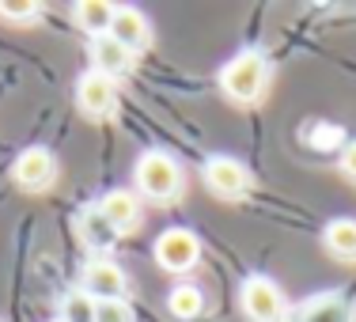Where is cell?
<instances>
[{
	"mask_svg": "<svg viewBox=\"0 0 356 322\" xmlns=\"http://www.w3.org/2000/svg\"><path fill=\"white\" fill-rule=\"evenodd\" d=\"M99 209H103V216L110 220V227H114L118 235L133 232V227L140 224V201H137V193H129V190H110Z\"/></svg>",
	"mask_w": 356,
	"mask_h": 322,
	"instance_id": "12",
	"label": "cell"
},
{
	"mask_svg": "<svg viewBox=\"0 0 356 322\" xmlns=\"http://www.w3.org/2000/svg\"><path fill=\"white\" fill-rule=\"evenodd\" d=\"M95 307L99 303L88 292H69L61 303V322H95Z\"/></svg>",
	"mask_w": 356,
	"mask_h": 322,
	"instance_id": "17",
	"label": "cell"
},
{
	"mask_svg": "<svg viewBox=\"0 0 356 322\" xmlns=\"http://www.w3.org/2000/svg\"><path fill=\"white\" fill-rule=\"evenodd\" d=\"M152 254H156L159 269H167V273H186V269L197 266L201 243H197V235L186 232V227H167V232L156 239Z\"/></svg>",
	"mask_w": 356,
	"mask_h": 322,
	"instance_id": "3",
	"label": "cell"
},
{
	"mask_svg": "<svg viewBox=\"0 0 356 322\" xmlns=\"http://www.w3.org/2000/svg\"><path fill=\"white\" fill-rule=\"evenodd\" d=\"M76 232H80V243L88 250H110L118 243V232L110 227L103 209H83V213L76 216Z\"/></svg>",
	"mask_w": 356,
	"mask_h": 322,
	"instance_id": "14",
	"label": "cell"
},
{
	"mask_svg": "<svg viewBox=\"0 0 356 322\" xmlns=\"http://www.w3.org/2000/svg\"><path fill=\"white\" fill-rule=\"evenodd\" d=\"M76 106L83 118H110L118 106V83L103 72H83L76 80Z\"/></svg>",
	"mask_w": 356,
	"mask_h": 322,
	"instance_id": "6",
	"label": "cell"
},
{
	"mask_svg": "<svg viewBox=\"0 0 356 322\" xmlns=\"http://www.w3.org/2000/svg\"><path fill=\"white\" fill-rule=\"evenodd\" d=\"M243 311L250 322H281L284 319V292L269 277H247L243 281Z\"/></svg>",
	"mask_w": 356,
	"mask_h": 322,
	"instance_id": "5",
	"label": "cell"
},
{
	"mask_svg": "<svg viewBox=\"0 0 356 322\" xmlns=\"http://www.w3.org/2000/svg\"><path fill=\"white\" fill-rule=\"evenodd\" d=\"M133 182H137L140 198H148V201H175V198H182V186H186L182 167L167 152H144L137 159Z\"/></svg>",
	"mask_w": 356,
	"mask_h": 322,
	"instance_id": "2",
	"label": "cell"
},
{
	"mask_svg": "<svg viewBox=\"0 0 356 322\" xmlns=\"http://www.w3.org/2000/svg\"><path fill=\"white\" fill-rule=\"evenodd\" d=\"M269 80H273V65L266 61V54H258V49H247V54L232 57V61L220 69V88H224V95L232 99V103H258L261 95H266Z\"/></svg>",
	"mask_w": 356,
	"mask_h": 322,
	"instance_id": "1",
	"label": "cell"
},
{
	"mask_svg": "<svg viewBox=\"0 0 356 322\" xmlns=\"http://www.w3.org/2000/svg\"><path fill=\"white\" fill-rule=\"evenodd\" d=\"M95 322H137V315L125 300H106L95 307Z\"/></svg>",
	"mask_w": 356,
	"mask_h": 322,
	"instance_id": "19",
	"label": "cell"
},
{
	"mask_svg": "<svg viewBox=\"0 0 356 322\" xmlns=\"http://www.w3.org/2000/svg\"><path fill=\"white\" fill-rule=\"evenodd\" d=\"M110 38L122 42V46L137 57V54H144V49L152 46V23L144 19L137 8H118L114 27H110Z\"/></svg>",
	"mask_w": 356,
	"mask_h": 322,
	"instance_id": "9",
	"label": "cell"
},
{
	"mask_svg": "<svg viewBox=\"0 0 356 322\" xmlns=\"http://www.w3.org/2000/svg\"><path fill=\"white\" fill-rule=\"evenodd\" d=\"M114 15H118V8L106 4V0H80V4H72L76 27H80L83 35H91V38L110 35V27H114Z\"/></svg>",
	"mask_w": 356,
	"mask_h": 322,
	"instance_id": "13",
	"label": "cell"
},
{
	"mask_svg": "<svg viewBox=\"0 0 356 322\" xmlns=\"http://www.w3.org/2000/svg\"><path fill=\"white\" fill-rule=\"evenodd\" d=\"M38 12L42 8L35 4V0H0V15L12 19V23H31Z\"/></svg>",
	"mask_w": 356,
	"mask_h": 322,
	"instance_id": "18",
	"label": "cell"
},
{
	"mask_svg": "<svg viewBox=\"0 0 356 322\" xmlns=\"http://www.w3.org/2000/svg\"><path fill=\"white\" fill-rule=\"evenodd\" d=\"M341 175H349V179L356 182V140L345 144V152H341Z\"/></svg>",
	"mask_w": 356,
	"mask_h": 322,
	"instance_id": "20",
	"label": "cell"
},
{
	"mask_svg": "<svg viewBox=\"0 0 356 322\" xmlns=\"http://www.w3.org/2000/svg\"><path fill=\"white\" fill-rule=\"evenodd\" d=\"M80 292H88L95 303H106V300H122L125 296V273L118 261L110 258H99V261H88L80 277Z\"/></svg>",
	"mask_w": 356,
	"mask_h": 322,
	"instance_id": "8",
	"label": "cell"
},
{
	"mask_svg": "<svg viewBox=\"0 0 356 322\" xmlns=\"http://www.w3.org/2000/svg\"><path fill=\"white\" fill-rule=\"evenodd\" d=\"M12 179H15L19 190H31V193L46 190V186L57 179L54 152H49V148H27V152H19V159H15V167H12Z\"/></svg>",
	"mask_w": 356,
	"mask_h": 322,
	"instance_id": "7",
	"label": "cell"
},
{
	"mask_svg": "<svg viewBox=\"0 0 356 322\" xmlns=\"http://www.w3.org/2000/svg\"><path fill=\"white\" fill-rule=\"evenodd\" d=\"M322 247L341 261H356V220H330L326 232H322Z\"/></svg>",
	"mask_w": 356,
	"mask_h": 322,
	"instance_id": "15",
	"label": "cell"
},
{
	"mask_svg": "<svg viewBox=\"0 0 356 322\" xmlns=\"http://www.w3.org/2000/svg\"><path fill=\"white\" fill-rule=\"evenodd\" d=\"M0 322H4V319H0Z\"/></svg>",
	"mask_w": 356,
	"mask_h": 322,
	"instance_id": "22",
	"label": "cell"
},
{
	"mask_svg": "<svg viewBox=\"0 0 356 322\" xmlns=\"http://www.w3.org/2000/svg\"><path fill=\"white\" fill-rule=\"evenodd\" d=\"M292 322H353V307L341 292H318L296 311Z\"/></svg>",
	"mask_w": 356,
	"mask_h": 322,
	"instance_id": "11",
	"label": "cell"
},
{
	"mask_svg": "<svg viewBox=\"0 0 356 322\" xmlns=\"http://www.w3.org/2000/svg\"><path fill=\"white\" fill-rule=\"evenodd\" d=\"M57 322H61V319H57Z\"/></svg>",
	"mask_w": 356,
	"mask_h": 322,
	"instance_id": "21",
	"label": "cell"
},
{
	"mask_svg": "<svg viewBox=\"0 0 356 322\" xmlns=\"http://www.w3.org/2000/svg\"><path fill=\"white\" fill-rule=\"evenodd\" d=\"M167 307H171L175 319H197L205 311V296L197 292L193 284H178L171 296H167Z\"/></svg>",
	"mask_w": 356,
	"mask_h": 322,
	"instance_id": "16",
	"label": "cell"
},
{
	"mask_svg": "<svg viewBox=\"0 0 356 322\" xmlns=\"http://www.w3.org/2000/svg\"><path fill=\"white\" fill-rule=\"evenodd\" d=\"M201 175H205L209 190H213L216 198H224V201H239V198H247V193H250V171L239 163V159H232V156L205 159Z\"/></svg>",
	"mask_w": 356,
	"mask_h": 322,
	"instance_id": "4",
	"label": "cell"
},
{
	"mask_svg": "<svg viewBox=\"0 0 356 322\" xmlns=\"http://www.w3.org/2000/svg\"><path fill=\"white\" fill-rule=\"evenodd\" d=\"M91 72H103L110 80H118V76H125L133 69V54L122 46V42H114L110 35L103 38H91Z\"/></svg>",
	"mask_w": 356,
	"mask_h": 322,
	"instance_id": "10",
	"label": "cell"
}]
</instances>
